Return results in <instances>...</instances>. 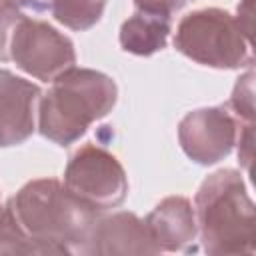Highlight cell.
<instances>
[{
	"label": "cell",
	"mask_w": 256,
	"mask_h": 256,
	"mask_svg": "<svg viewBox=\"0 0 256 256\" xmlns=\"http://www.w3.org/2000/svg\"><path fill=\"white\" fill-rule=\"evenodd\" d=\"M6 206L38 254H82L98 216L56 178L26 182Z\"/></svg>",
	"instance_id": "cell-1"
},
{
	"label": "cell",
	"mask_w": 256,
	"mask_h": 256,
	"mask_svg": "<svg viewBox=\"0 0 256 256\" xmlns=\"http://www.w3.org/2000/svg\"><path fill=\"white\" fill-rule=\"evenodd\" d=\"M118 100L116 82L92 68L72 66L52 80L38 102V130L58 144L70 146L86 134L90 124L112 112Z\"/></svg>",
	"instance_id": "cell-2"
},
{
	"label": "cell",
	"mask_w": 256,
	"mask_h": 256,
	"mask_svg": "<svg viewBox=\"0 0 256 256\" xmlns=\"http://www.w3.org/2000/svg\"><path fill=\"white\" fill-rule=\"evenodd\" d=\"M194 216L208 254H252L256 250V212L242 174L232 168L212 172L198 188Z\"/></svg>",
	"instance_id": "cell-3"
},
{
	"label": "cell",
	"mask_w": 256,
	"mask_h": 256,
	"mask_svg": "<svg viewBox=\"0 0 256 256\" xmlns=\"http://www.w3.org/2000/svg\"><path fill=\"white\" fill-rule=\"evenodd\" d=\"M0 62H14L22 72L52 82L76 66V50L74 42L52 24L0 4Z\"/></svg>",
	"instance_id": "cell-4"
},
{
	"label": "cell",
	"mask_w": 256,
	"mask_h": 256,
	"mask_svg": "<svg viewBox=\"0 0 256 256\" xmlns=\"http://www.w3.org/2000/svg\"><path fill=\"white\" fill-rule=\"evenodd\" d=\"M174 48L196 64L238 70L252 66V42L238 20L222 8H198L186 14L174 32Z\"/></svg>",
	"instance_id": "cell-5"
},
{
	"label": "cell",
	"mask_w": 256,
	"mask_h": 256,
	"mask_svg": "<svg viewBox=\"0 0 256 256\" xmlns=\"http://www.w3.org/2000/svg\"><path fill=\"white\" fill-rule=\"evenodd\" d=\"M64 186L96 214L118 208L128 194V178L120 160L92 142L70 156L64 170Z\"/></svg>",
	"instance_id": "cell-6"
},
{
	"label": "cell",
	"mask_w": 256,
	"mask_h": 256,
	"mask_svg": "<svg viewBox=\"0 0 256 256\" xmlns=\"http://www.w3.org/2000/svg\"><path fill=\"white\" fill-rule=\"evenodd\" d=\"M238 134V122L228 106H208L188 112L178 124V142L182 152L200 166H212L224 160Z\"/></svg>",
	"instance_id": "cell-7"
},
{
	"label": "cell",
	"mask_w": 256,
	"mask_h": 256,
	"mask_svg": "<svg viewBox=\"0 0 256 256\" xmlns=\"http://www.w3.org/2000/svg\"><path fill=\"white\" fill-rule=\"evenodd\" d=\"M42 90L38 84L0 68V146L26 142L36 130Z\"/></svg>",
	"instance_id": "cell-8"
},
{
	"label": "cell",
	"mask_w": 256,
	"mask_h": 256,
	"mask_svg": "<svg viewBox=\"0 0 256 256\" xmlns=\"http://www.w3.org/2000/svg\"><path fill=\"white\" fill-rule=\"evenodd\" d=\"M160 248L152 240L148 226L134 212H114L96 216L84 252L96 256H126V254H158Z\"/></svg>",
	"instance_id": "cell-9"
},
{
	"label": "cell",
	"mask_w": 256,
	"mask_h": 256,
	"mask_svg": "<svg viewBox=\"0 0 256 256\" xmlns=\"http://www.w3.org/2000/svg\"><path fill=\"white\" fill-rule=\"evenodd\" d=\"M144 222L160 252L188 250L198 234L194 206L186 196H168L160 200Z\"/></svg>",
	"instance_id": "cell-10"
},
{
	"label": "cell",
	"mask_w": 256,
	"mask_h": 256,
	"mask_svg": "<svg viewBox=\"0 0 256 256\" xmlns=\"http://www.w3.org/2000/svg\"><path fill=\"white\" fill-rule=\"evenodd\" d=\"M170 26H172V20L168 16L138 10L134 16L122 22L118 40L122 50L128 54L152 56L166 46Z\"/></svg>",
	"instance_id": "cell-11"
},
{
	"label": "cell",
	"mask_w": 256,
	"mask_h": 256,
	"mask_svg": "<svg viewBox=\"0 0 256 256\" xmlns=\"http://www.w3.org/2000/svg\"><path fill=\"white\" fill-rule=\"evenodd\" d=\"M108 0H50L52 16L66 28L84 32L96 26Z\"/></svg>",
	"instance_id": "cell-12"
},
{
	"label": "cell",
	"mask_w": 256,
	"mask_h": 256,
	"mask_svg": "<svg viewBox=\"0 0 256 256\" xmlns=\"http://www.w3.org/2000/svg\"><path fill=\"white\" fill-rule=\"evenodd\" d=\"M0 254H38L8 206L0 204Z\"/></svg>",
	"instance_id": "cell-13"
},
{
	"label": "cell",
	"mask_w": 256,
	"mask_h": 256,
	"mask_svg": "<svg viewBox=\"0 0 256 256\" xmlns=\"http://www.w3.org/2000/svg\"><path fill=\"white\" fill-rule=\"evenodd\" d=\"M228 110H232V116L236 118V122H244V124H254V70L250 66V70L238 78L230 102H228Z\"/></svg>",
	"instance_id": "cell-14"
},
{
	"label": "cell",
	"mask_w": 256,
	"mask_h": 256,
	"mask_svg": "<svg viewBox=\"0 0 256 256\" xmlns=\"http://www.w3.org/2000/svg\"><path fill=\"white\" fill-rule=\"evenodd\" d=\"M252 142H254V124L238 122V134H236L238 162L246 170H250V162H252Z\"/></svg>",
	"instance_id": "cell-15"
},
{
	"label": "cell",
	"mask_w": 256,
	"mask_h": 256,
	"mask_svg": "<svg viewBox=\"0 0 256 256\" xmlns=\"http://www.w3.org/2000/svg\"><path fill=\"white\" fill-rule=\"evenodd\" d=\"M184 4H186V0H134L136 10L160 14V16H168V18H172V14L178 12Z\"/></svg>",
	"instance_id": "cell-16"
},
{
	"label": "cell",
	"mask_w": 256,
	"mask_h": 256,
	"mask_svg": "<svg viewBox=\"0 0 256 256\" xmlns=\"http://www.w3.org/2000/svg\"><path fill=\"white\" fill-rule=\"evenodd\" d=\"M250 18H252V0H242L238 4V24L242 26L244 34L250 38V30H252V24H250Z\"/></svg>",
	"instance_id": "cell-17"
},
{
	"label": "cell",
	"mask_w": 256,
	"mask_h": 256,
	"mask_svg": "<svg viewBox=\"0 0 256 256\" xmlns=\"http://www.w3.org/2000/svg\"><path fill=\"white\" fill-rule=\"evenodd\" d=\"M0 4H8L14 8H26V10H42L46 4L44 0H0Z\"/></svg>",
	"instance_id": "cell-18"
}]
</instances>
